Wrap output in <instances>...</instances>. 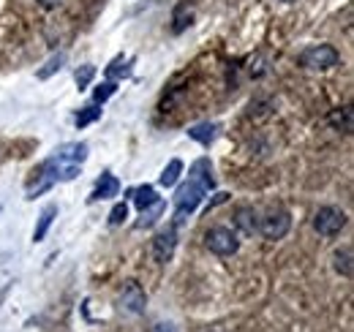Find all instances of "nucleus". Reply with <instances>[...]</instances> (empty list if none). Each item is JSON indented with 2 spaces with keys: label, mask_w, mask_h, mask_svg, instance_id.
<instances>
[{
  "label": "nucleus",
  "mask_w": 354,
  "mask_h": 332,
  "mask_svg": "<svg viewBox=\"0 0 354 332\" xmlns=\"http://www.w3.org/2000/svg\"><path fill=\"white\" fill-rule=\"evenodd\" d=\"M205 194H207V191H205L196 180L188 177V183H183L175 194V223H183L185 215H191L194 210L199 208V202L205 199Z\"/></svg>",
  "instance_id": "nucleus-1"
},
{
  "label": "nucleus",
  "mask_w": 354,
  "mask_h": 332,
  "mask_svg": "<svg viewBox=\"0 0 354 332\" xmlns=\"http://www.w3.org/2000/svg\"><path fill=\"white\" fill-rule=\"evenodd\" d=\"M338 60H341V55H338V49L330 46V44L310 46V49H306V52L300 55V66L308 68V71H327V68L338 66Z\"/></svg>",
  "instance_id": "nucleus-2"
},
{
  "label": "nucleus",
  "mask_w": 354,
  "mask_h": 332,
  "mask_svg": "<svg viewBox=\"0 0 354 332\" xmlns=\"http://www.w3.org/2000/svg\"><path fill=\"white\" fill-rule=\"evenodd\" d=\"M346 226V212L341 208H322L313 215V229L324 237H335L341 234Z\"/></svg>",
  "instance_id": "nucleus-3"
},
{
  "label": "nucleus",
  "mask_w": 354,
  "mask_h": 332,
  "mask_svg": "<svg viewBox=\"0 0 354 332\" xmlns=\"http://www.w3.org/2000/svg\"><path fill=\"white\" fill-rule=\"evenodd\" d=\"M205 246L213 250L216 256H232L237 253L240 243H237V234L226 226H213L207 234H205Z\"/></svg>",
  "instance_id": "nucleus-4"
},
{
  "label": "nucleus",
  "mask_w": 354,
  "mask_h": 332,
  "mask_svg": "<svg viewBox=\"0 0 354 332\" xmlns=\"http://www.w3.org/2000/svg\"><path fill=\"white\" fill-rule=\"evenodd\" d=\"M289 226H292V215L286 210H270L267 218L259 221V232L267 240H283L289 234Z\"/></svg>",
  "instance_id": "nucleus-5"
},
{
  "label": "nucleus",
  "mask_w": 354,
  "mask_h": 332,
  "mask_svg": "<svg viewBox=\"0 0 354 332\" xmlns=\"http://www.w3.org/2000/svg\"><path fill=\"white\" fill-rule=\"evenodd\" d=\"M175 248H177L175 226H169V229H164V232H158V234L153 237V259H156L158 264H167V261H172V256H175Z\"/></svg>",
  "instance_id": "nucleus-6"
},
{
  "label": "nucleus",
  "mask_w": 354,
  "mask_h": 332,
  "mask_svg": "<svg viewBox=\"0 0 354 332\" xmlns=\"http://www.w3.org/2000/svg\"><path fill=\"white\" fill-rule=\"evenodd\" d=\"M120 302L126 311L131 313H145V305H147V297H145V289L136 284V281H126L123 284V291H120Z\"/></svg>",
  "instance_id": "nucleus-7"
},
{
  "label": "nucleus",
  "mask_w": 354,
  "mask_h": 332,
  "mask_svg": "<svg viewBox=\"0 0 354 332\" xmlns=\"http://www.w3.org/2000/svg\"><path fill=\"white\" fill-rule=\"evenodd\" d=\"M118 191H120V180H118L115 174H109V172H104V174H101V180L95 183V191L90 194V202H101V199H112V196H118Z\"/></svg>",
  "instance_id": "nucleus-8"
},
{
  "label": "nucleus",
  "mask_w": 354,
  "mask_h": 332,
  "mask_svg": "<svg viewBox=\"0 0 354 332\" xmlns=\"http://www.w3.org/2000/svg\"><path fill=\"white\" fill-rule=\"evenodd\" d=\"M234 223H237V229L243 232V234H257L259 232V212L254 208H240L234 212Z\"/></svg>",
  "instance_id": "nucleus-9"
},
{
  "label": "nucleus",
  "mask_w": 354,
  "mask_h": 332,
  "mask_svg": "<svg viewBox=\"0 0 354 332\" xmlns=\"http://www.w3.org/2000/svg\"><path fill=\"white\" fill-rule=\"evenodd\" d=\"M191 180H196L205 191H213L216 188V177H213V166H210V161L207 158H199L196 164L191 166V174H188Z\"/></svg>",
  "instance_id": "nucleus-10"
},
{
  "label": "nucleus",
  "mask_w": 354,
  "mask_h": 332,
  "mask_svg": "<svg viewBox=\"0 0 354 332\" xmlns=\"http://www.w3.org/2000/svg\"><path fill=\"white\" fill-rule=\"evenodd\" d=\"M327 123L333 125L335 131H341V133H352V131H354V109H352V107L333 109V112L327 115Z\"/></svg>",
  "instance_id": "nucleus-11"
},
{
  "label": "nucleus",
  "mask_w": 354,
  "mask_h": 332,
  "mask_svg": "<svg viewBox=\"0 0 354 332\" xmlns=\"http://www.w3.org/2000/svg\"><path fill=\"white\" fill-rule=\"evenodd\" d=\"M164 210H167V202H164V199H158V202H153L150 208L139 210V212H142V218L136 221V229H150L153 223H158V218L164 215Z\"/></svg>",
  "instance_id": "nucleus-12"
},
{
  "label": "nucleus",
  "mask_w": 354,
  "mask_h": 332,
  "mask_svg": "<svg viewBox=\"0 0 354 332\" xmlns=\"http://www.w3.org/2000/svg\"><path fill=\"white\" fill-rule=\"evenodd\" d=\"M55 215H57V205H46V208L41 210L39 223H36V229H33V243H41V240H44L49 226H52V221H55Z\"/></svg>",
  "instance_id": "nucleus-13"
},
{
  "label": "nucleus",
  "mask_w": 354,
  "mask_h": 332,
  "mask_svg": "<svg viewBox=\"0 0 354 332\" xmlns=\"http://www.w3.org/2000/svg\"><path fill=\"white\" fill-rule=\"evenodd\" d=\"M335 261H333V267H335V273L338 275H344V278H352V248L346 246V248H338L335 250V256H333Z\"/></svg>",
  "instance_id": "nucleus-14"
},
{
  "label": "nucleus",
  "mask_w": 354,
  "mask_h": 332,
  "mask_svg": "<svg viewBox=\"0 0 354 332\" xmlns=\"http://www.w3.org/2000/svg\"><path fill=\"white\" fill-rule=\"evenodd\" d=\"M131 196H133V205L139 210H145V208H150L153 202H158L161 196L156 194V188L153 185H139L136 191H131Z\"/></svg>",
  "instance_id": "nucleus-15"
},
{
  "label": "nucleus",
  "mask_w": 354,
  "mask_h": 332,
  "mask_svg": "<svg viewBox=\"0 0 354 332\" xmlns=\"http://www.w3.org/2000/svg\"><path fill=\"white\" fill-rule=\"evenodd\" d=\"M180 174H183V161H180V158H172L169 164L164 166V172H161V177H158V183H161L164 188H172L177 180H180Z\"/></svg>",
  "instance_id": "nucleus-16"
},
{
  "label": "nucleus",
  "mask_w": 354,
  "mask_h": 332,
  "mask_svg": "<svg viewBox=\"0 0 354 332\" xmlns=\"http://www.w3.org/2000/svg\"><path fill=\"white\" fill-rule=\"evenodd\" d=\"M216 125L213 123H199V125H194V128H188V136L191 139H196L199 145H210L213 139H216Z\"/></svg>",
  "instance_id": "nucleus-17"
},
{
  "label": "nucleus",
  "mask_w": 354,
  "mask_h": 332,
  "mask_svg": "<svg viewBox=\"0 0 354 332\" xmlns=\"http://www.w3.org/2000/svg\"><path fill=\"white\" fill-rule=\"evenodd\" d=\"M191 19H194V8H191L188 3H180L175 8V17H172V22H175L172 30H175V33H183V30L191 25Z\"/></svg>",
  "instance_id": "nucleus-18"
},
{
  "label": "nucleus",
  "mask_w": 354,
  "mask_h": 332,
  "mask_svg": "<svg viewBox=\"0 0 354 332\" xmlns=\"http://www.w3.org/2000/svg\"><path fill=\"white\" fill-rule=\"evenodd\" d=\"M98 118H101V109H98L95 104H90V107H85V109L77 115V120H74V123H77V128H85V125L95 123Z\"/></svg>",
  "instance_id": "nucleus-19"
},
{
  "label": "nucleus",
  "mask_w": 354,
  "mask_h": 332,
  "mask_svg": "<svg viewBox=\"0 0 354 332\" xmlns=\"http://www.w3.org/2000/svg\"><path fill=\"white\" fill-rule=\"evenodd\" d=\"M131 74V66H126V60L123 57H118L109 68H106V77H109V82H115V80H123V77H129Z\"/></svg>",
  "instance_id": "nucleus-20"
},
{
  "label": "nucleus",
  "mask_w": 354,
  "mask_h": 332,
  "mask_svg": "<svg viewBox=\"0 0 354 332\" xmlns=\"http://www.w3.org/2000/svg\"><path fill=\"white\" fill-rule=\"evenodd\" d=\"M93 77H95V66H90V63L80 66V68H77V74H74V80H77V87H80V90H85V87L93 82Z\"/></svg>",
  "instance_id": "nucleus-21"
},
{
  "label": "nucleus",
  "mask_w": 354,
  "mask_h": 332,
  "mask_svg": "<svg viewBox=\"0 0 354 332\" xmlns=\"http://www.w3.org/2000/svg\"><path fill=\"white\" fill-rule=\"evenodd\" d=\"M63 63H66V55H63V52H60V55H55V57L46 63V68L39 71V80H49L55 71H60V66H63Z\"/></svg>",
  "instance_id": "nucleus-22"
},
{
  "label": "nucleus",
  "mask_w": 354,
  "mask_h": 332,
  "mask_svg": "<svg viewBox=\"0 0 354 332\" xmlns=\"http://www.w3.org/2000/svg\"><path fill=\"white\" fill-rule=\"evenodd\" d=\"M126 218H129V205H126V202L115 205V208H112V212H109V223H112V226H120Z\"/></svg>",
  "instance_id": "nucleus-23"
},
{
  "label": "nucleus",
  "mask_w": 354,
  "mask_h": 332,
  "mask_svg": "<svg viewBox=\"0 0 354 332\" xmlns=\"http://www.w3.org/2000/svg\"><path fill=\"white\" fill-rule=\"evenodd\" d=\"M115 90H118V84H115V82H104L101 87H95V93H93L95 104H104L109 95H115Z\"/></svg>",
  "instance_id": "nucleus-24"
},
{
  "label": "nucleus",
  "mask_w": 354,
  "mask_h": 332,
  "mask_svg": "<svg viewBox=\"0 0 354 332\" xmlns=\"http://www.w3.org/2000/svg\"><path fill=\"white\" fill-rule=\"evenodd\" d=\"M39 6L46 8V11H52V8H57V6H60V0H39Z\"/></svg>",
  "instance_id": "nucleus-25"
},
{
  "label": "nucleus",
  "mask_w": 354,
  "mask_h": 332,
  "mask_svg": "<svg viewBox=\"0 0 354 332\" xmlns=\"http://www.w3.org/2000/svg\"><path fill=\"white\" fill-rule=\"evenodd\" d=\"M153 332H177V330H175V324H156Z\"/></svg>",
  "instance_id": "nucleus-26"
},
{
  "label": "nucleus",
  "mask_w": 354,
  "mask_h": 332,
  "mask_svg": "<svg viewBox=\"0 0 354 332\" xmlns=\"http://www.w3.org/2000/svg\"><path fill=\"white\" fill-rule=\"evenodd\" d=\"M226 199H229V194H216V199L210 202V208H216V205H223Z\"/></svg>",
  "instance_id": "nucleus-27"
},
{
  "label": "nucleus",
  "mask_w": 354,
  "mask_h": 332,
  "mask_svg": "<svg viewBox=\"0 0 354 332\" xmlns=\"http://www.w3.org/2000/svg\"><path fill=\"white\" fill-rule=\"evenodd\" d=\"M286 3H292V0H286Z\"/></svg>",
  "instance_id": "nucleus-28"
}]
</instances>
